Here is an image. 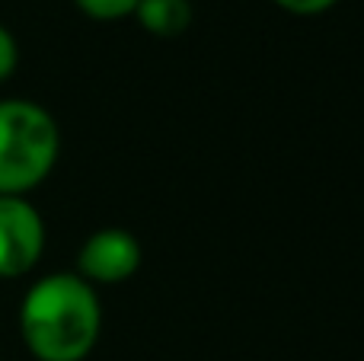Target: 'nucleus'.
Here are the masks:
<instances>
[{"label": "nucleus", "mask_w": 364, "mask_h": 361, "mask_svg": "<svg viewBox=\"0 0 364 361\" xmlns=\"http://www.w3.org/2000/svg\"><path fill=\"white\" fill-rule=\"evenodd\" d=\"M19 333L36 361H83L102 333L100 294L77 272L45 275L19 304Z\"/></svg>", "instance_id": "obj_1"}, {"label": "nucleus", "mask_w": 364, "mask_h": 361, "mask_svg": "<svg viewBox=\"0 0 364 361\" xmlns=\"http://www.w3.org/2000/svg\"><path fill=\"white\" fill-rule=\"evenodd\" d=\"M61 153L55 115L32 99H0V195H29Z\"/></svg>", "instance_id": "obj_2"}, {"label": "nucleus", "mask_w": 364, "mask_h": 361, "mask_svg": "<svg viewBox=\"0 0 364 361\" xmlns=\"http://www.w3.org/2000/svg\"><path fill=\"white\" fill-rule=\"evenodd\" d=\"M45 253V221L26 195H0V279H23Z\"/></svg>", "instance_id": "obj_3"}, {"label": "nucleus", "mask_w": 364, "mask_h": 361, "mask_svg": "<svg viewBox=\"0 0 364 361\" xmlns=\"http://www.w3.org/2000/svg\"><path fill=\"white\" fill-rule=\"evenodd\" d=\"M144 249L138 237L122 227H102L87 237L77 253V275L90 285H122L141 269Z\"/></svg>", "instance_id": "obj_4"}, {"label": "nucleus", "mask_w": 364, "mask_h": 361, "mask_svg": "<svg viewBox=\"0 0 364 361\" xmlns=\"http://www.w3.org/2000/svg\"><path fill=\"white\" fill-rule=\"evenodd\" d=\"M132 16L151 36L176 38L192 26V0H138Z\"/></svg>", "instance_id": "obj_5"}, {"label": "nucleus", "mask_w": 364, "mask_h": 361, "mask_svg": "<svg viewBox=\"0 0 364 361\" xmlns=\"http://www.w3.org/2000/svg\"><path fill=\"white\" fill-rule=\"evenodd\" d=\"M90 19H100V23H112V19H125L134 13L138 0H74Z\"/></svg>", "instance_id": "obj_6"}, {"label": "nucleus", "mask_w": 364, "mask_h": 361, "mask_svg": "<svg viewBox=\"0 0 364 361\" xmlns=\"http://www.w3.org/2000/svg\"><path fill=\"white\" fill-rule=\"evenodd\" d=\"M16 64H19V45H16V38H13V32L0 23V83L10 80Z\"/></svg>", "instance_id": "obj_7"}, {"label": "nucleus", "mask_w": 364, "mask_h": 361, "mask_svg": "<svg viewBox=\"0 0 364 361\" xmlns=\"http://www.w3.org/2000/svg\"><path fill=\"white\" fill-rule=\"evenodd\" d=\"M272 4H278L294 16H316V13H326L329 6H336L339 0H272Z\"/></svg>", "instance_id": "obj_8"}]
</instances>
